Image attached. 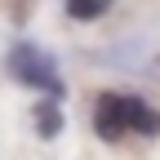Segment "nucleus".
Masks as SVG:
<instances>
[{
    "mask_svg": "<svg viewBox=\"0 0 160 160\" xmlns=\"http://www.w3.org/2000/svg\"><path fill=\"white\" fill-rule=\"evenodd\" d=\"M93 125H98L102 138H120V133H129V129H138V133H160V116H156L138 93H116V89H111V93L98 98Z\"/></svg>",
    "mask_w": 160,
    "mask_h": 160,
    "instance_id": "obj_1",
    "label": "nucleus"
},
{
    "mask_svg": "<svg viewBox=\"0 0 160 160\" xmlns=\"http://www.w3.org/2000/svg\"><path fill=\"white\" fill-rule=\"evenodd\" d=\"M9 71L22 80V85H31V89H40V93H49V98H62V80H58V71H53V62L45 53H40L36 45H18L13 53H9Z\"/></svg>",
    "mask_w": 160,
    "mask_h": 160,
    "instance_id": "obj_2",
    "label": "nucleus"
},
{
    "mask_svg": "<svg viewBox=\"0 0 160 160\" xmlns=\"http://www.w3.org/2000/svg\"><path fill=\"white\" fill-rule=\"evenodd\" d=\"M36 120H40V133H45V138H53L58 129H62V111H58L53 102H45V107H36Z\"/></svg>",
    "mask_w": 160,
    "mask_h": 160,
    "instance_id": "obj_3",
    "label": "nucleus"
},
{
    "mask_svg": "<svg viewBox=\"0 0 160 160\" xmlns=\"http://www.w3.org/2000/svg\"><path fill=\"white\" fill-rule=\"evenodd\" d=\"M111 5V0H67V9H71V18H98Z\"/></svg>",
    "mask_w": 160,
    "mask_h": 160,
    "instance_id": "obj_4",
    "label": "nucleus"
}]
</instances>
